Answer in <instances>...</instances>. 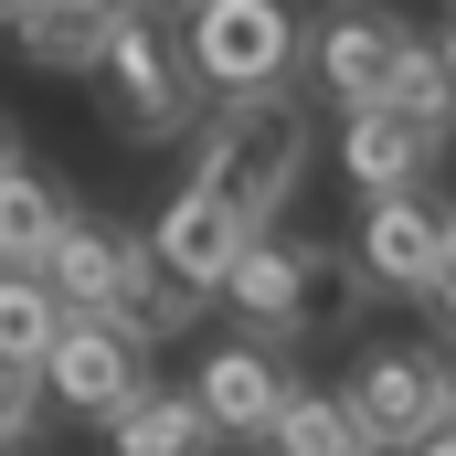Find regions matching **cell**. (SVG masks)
Here are the masks:
<instances>
[{"instance_id": "obj_18", "label": "cell", "mask_w": 456, "mask_h": 456, "mask_svg": "<svg viewBox=\"0 0 456 456\" xmlns=\"http://www.w3.org/2000/svg\"><path fill=\"white\" fill-rule=\"evenodd\" d=\"M32 403H43V382L0 361V456H32Z\"/></svg>"}, {"instance_id": "obj_8", "label": "cell", "mask_w": 456, "mask_h": 456, "mask_svg": "<svg viewBox=\"0 0 456 456\" xmlns=\"http://www.w3.org/2000/svg\"><path fill=\"white\" fill-rule=\"evenodd\" d=\"M456 244V202H436V191H382L371 213H361V276L371 287H393V297H425L436 287V265H446Z\"/></svg>"}, {"instance_id": "obj_6", "label": "cell", "mask_w": 456, "mask_h": 456, "mask_svg": "<svg viewBox=\"0 0 456 456\" xmlns=\"http://www.w3.org/2000/svg\"><path fill=\"white\" fill-rule=\"evenodd\" d=\"M340 403H350V425H361L371 456H414L446 425V361H436V350H371V361L350 371Z\"/></svg>"}, {"instance_id": "obj_1", "label": "cell", "mask_w": 456, "mask_h": 456, "mask_svg": "<svg viewBox=\"0 0 456 456\" xmlns=\"http://www.w3.org/2000/svg\"><path fill=\"white\" fill-rule=\"evenodd\" d=\"M297 170H308V107L276 86V96H233V107L202 127L191 191H202V202H224L233 224L255 233L287 191H297Z\"/></svg>"}, {"instance_id": "obj_5", "label": "cell", "mask_w": 456, "mask_h": 456, "mask_svg": "<svg viewBox=\"0 0 456 456\" xmlns=\"http://www.w3.org/2000/svg\"><path fill=\"white\" fill-rule=\"evenodd\" d=\"M96 86H107V117L127 127V138H191L202 127V107H191V64H181V43L127 0V21H117V43H107V64H96Z\"/></svg>"}, {"instance_id": "obj_13", "label": "cell", "mask_w": 456, "mask_h": 456, "mask_svg": "<svg viewBox=\"0 0 456 456\" xmlns=\"http://www.w3.org/2000/svg\"><path fill=\"white\" fill-rule=\"evenodd\" d=\"M287 371H276V350H255V340H233L202 361V382H191V403H202V425L213 436H265L276 414H287Z\"/></svg>"}, {"instance_id": "obj_3", "label": "cell", "mask_w": 456, "mask_h": 456, "mask_svg": "<svg viewBox=\"0 0 456 456\" xmlns=\"http://www.w3.org/2000/svg\"><path fill=\"white\" fill-rule=\"evenodd\" d=\"M308 64H319V86L340 96V107H436V64H425V32L414 21H393V11H330L319 21V43H308ZM456 127V117H446Z\"/></svg>"}, {"instance_id": "obj_22", "label": "cell", "mask_w": 456, "mask_h": 456, "mask_svg": "<svg viewBox=\"0 0 456 456\" xmlns=\"http://www.w3.org/2000/svg\"><path fill=\"white\" fill-rule=\"evenodd\" d=\"M446 425H456V361H446Z\"/></svg>"}, {"instance_id": "obj_11", "label": "cell", "mask_w": 456, "mask_h": 456, "mask_svg": "<svg viewBox=\"0 0 456 456\" xmlns=\"http://www.w3.org/2000/svg\"><path fill=\"white\" fill-rule=\"evenodd\" d=\"M255 233L233 224L224 202H202V191H170L159 202V224H149V265L170 276V287H191V297H224L233 255H244Z\"/></svg>"}, {"instance_id": "obj_12", "label": "cell", "mask_w": 456, "mask_h": 456, "mask_svg": "<svg viewBox=\"0 0 456 456\" xmlns=\"http://www.w3.org/2000/svg\"><path fill=\"white\" fill-rule=\"evenodd\" d=\"M0 21H11L21 64H43V75H96L107 43H117V21H127V0H11Z\"/></svg>"}, {"instance_id": "obj_17", "label": "cell", "mask_w": 456, "mask_h": 456, "mask_svg": "<svg viewBox=\"0 0 456 456\" xmlns=\"http://www.w3.org/2000/svg\"><path fill=\"white\" fill-rule=\"evenodd\" d=\"M53 330H64L53 287H43V276H0V361H11V371H43Z\"/></svg>"}, {"instance_id": "obj_23", "label": "cell", "mask_w": 456, "mask_h": 456, "mask_svg": "<svg viewBox=\"0 0 456 456\" xmlns=\"http://www.w3.org/2000/svg\"><path fill=\"white\" fill-rule=\"evenodd\" d=\"M11 159H21V149H11V127H0V170H11Z\"/></svg>"}, {"instance_id": "obj_21", "label": "cell", "mask_w": 456, "mask_h": 456, "mask_svg": "<svg viewBox=\"0 0 456 456\" xmlns=\"http://www.w3.org/2000/svg\"><path fill=\"white\" fill-rule=\"evenodd\" d=\"M414 456H456V425H436V436H425V446H414Z\"/></svg>"}, {"instance_id": "obj_2", "label": "cell", "mask_w": 456, "mask_h": 456, "mask_svg": "<svg viewBox=\"0 0 456 456\" xmlns=\"http://www.w3.org/2000/svg\"><path fill=\"white\" fill-rule=\"evenodd\" d=\"M224 297L244 308L255 350L265 340H308V330H330V319L361 308V265H350L340 244H276V233H255V244L233 255Z\"/></svg>"}, {"instance_id": "obj_16", "label": "cell", "mask_w": 456, "mask_h": 456, "mask_svg": "<svg viewBox=\"0 0 456 456\" xmlns=\"http://www.w3.org/2000/svg\"><path fill=\"white\" fill-rule=\"evenodd\" d=\"M265 446H276V456H371L340 393H287V414L265 425Z\"/></svg>"}, {"instance_id": "obj_19", "label": "cell", "mask_w": 456, "mask_h": 456, "mask_svg": "<svg viewBox=\"0 0 456 456\" xmlns=\"http://www.w3.org/2000/svg\"><path fill=\"white\" fill-rule=\"evenodd\" d=\"M425 308H436V330L456 340V244H446V265H436V287H425Z\"/></svg>"}, {"instance_id": "obj_10", "label": "cell", "mask_w": 456, "mask_h": 456, "mask_svg": "<svg viewBox=\"0 0 456 456\" xmlns=\"http://www.w3.org/2000/svg\"><path fill=\"white\" fill-rule=\"evenodd\" d=\"M138 276H149V244H127V233L96 224V213L64 224V233H53V255H43V287H53L64 319H117Z\"/></svg>"}, {"instance_id": "obj_7", "label": "cell", "mask_w": 456, "mask_h": 456, "mask_svg": "<svg viewBox=\"0 0 456 456\" xmlns=\"http://www.w3.org/2000/svg\"><path fill=\"white\" fill-rule=\"evenodd\" d=\"M64 414H96V425H117L138 393H149V350L127 340L117 319H64L53 330V350H43V371H32Z\"/></svg>"}, {"instance_id": "obj_15", "label": "cell", "mask_w": 456, "mask_h": 456, "mask_svg": "<svg viewBox=\"0 0 456 456\" xmlns=\"http://www.w3.org/2000/svg\"><path fill=\"white\" fill-rule=\"evenodd\" d=\"M213 446H224V436L202 425L191 393H138V403L107 425V456H213Z\"/></svg>"}, {"instance_id": "obj_4", "label": "cell", "mask_w": 456, "mask_h": 456, "mask_svg": "<svg viewBox=\"0 0 456 456\" xmlns=\"http://www.w3.org/2000/svg\"><path fill=\"white\" fill-rule=\"evenodd\" d=\"M181 64H191V86L276 96V86H287V64H297V11H287V0H191Z\"/></svg>"}, {"instance_id": "obj_24", "label": "cell", "mask_w": 456, "mask_h": 456, "mask_svg": "<svg viewBox=\"0 0 456 456\" xmlns=\"http://www.w3.org/2000/svg\"><path fill=\"white\" fill-rule=\"evenodd\" d=\"M0 11H11V0H0Z\"/></svg>"}, {"instance_id": "obj_14", "label": "cell", "mask_w": 456, "mask_h": 456, "mask_svg": "<svg viewBox=\"0 0 456 456\" xmlns=\"http://www.w3.org/2000/svg\"><path fill=\"white\" fill-rule=\"evenodd\" d=\"M64 224H75L64 181L32 170V159H11V170H0V276H43V255H53Z\"/></svg>"}, {"instance_id": "obj_20", "label": "cell", "mask_w": 456, "mask_h": 456, "mask_svg": "<svg viewBox=\"0 0 456 456\" xmlns=\"http://www.w3.org/2000/svg\"><path fill=\"white\" fill-rule=\"evenodd\" d=\"M425 64H436V96H446V117H456V21L425 43Z\"/></svg>"}, {"instance_id": "obj_9", "label": "cell", "mask_w": 456, "mask_h": 456, "mask_svg": "<svg viewBox=\"0 0 456 456\" xmlns=\"http://www.w3.org/2000/svg\"><path fill=\"white\" fill-rule=\"evenodd\" d=\"M446 159V117L436 107H350L340 127V170L382 202V191H425Z\"/></svg>"}]
</instances>
